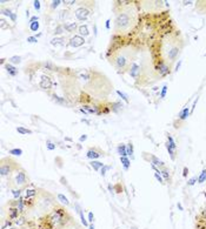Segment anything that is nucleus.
Instances as JSON below:
<instances>
[{
  "label": "nucleus",
  "instance_id": "1",
  "mask_svg": "<svg viewBox=\"0 0 206 229\" xmlns=\"http://www.w3.org/2000/svg\"><path fill=\"white\" fill-rule=\"evenodd\" d=\"M73 219L65 206L58 205L46 214L40 215L37 221L38 229H60Z\"/></svg>",
  "mask_w": 206,
  "mask_h": 229
},
{
  "label": "nucleus",
  "instance_id": "2",
  "mask_svg": "<svg viewBox=\"0 0 206 229\" xmlns=\"http://www.w3.org/2000/svg\"><path fill=\"white\" fill-rule=\"evenodd\" d=\"M134 25H136L134 12L130 9V6L120 8V11H118L115 13L114 32L117 34H125L127 32H130Z\"/></svg>",
  "mask_w": 206,
  "mask_h": 229
},
{
  "label": "nucleus",
  "instance_id": "3",
  "mask_svg": "<svg viewBox=\"0 0 206 229\" xmlns=\"http://www.w3.org/2000/svg\"><path fill=\"white\" fill-rule=\"evenodd\" d=\"M35 199H37V207L41 211V215L51 211L58 205V201H56V197L45 189H39Z\"/></svg>",
  "mask_w": 206,
  "mask_h": 229
},
{
  "label": "nucleus",
  "instance_id": "4",
  "mask_svg": "<svg viewBox=\"0 0 206 229\" xmlns=\"http://www.w3.org/2000/svg\"><path fill=\"white\" fill-rule=\"evenodd\" d=\"M9 187L13 189V188H17V189H25L27 186L31 185V181H30V177L27 175V172L25 170L24 168H20L19 170H17L16 173H13L9 177Z\"/></svg>",
  "mask_w": 206,
  "mask_h": 229
},
{
  "label": "nucleus",
  "instance_id": "5",
  "mask_svg": "<svg viewBox=\"0 0 206 229\" xmlns=\"http://www.w3.org/2000/svg\"><path fill=\"white\" fill-rule=\"evenodd\" d=\"M22 168L20 164L11 158H3L1 162H0V175L3 177H9L13 173Z\"/></svg>",
  "mask_w": 206,
  "mask_h": 229
},
{
  "label": "nucleus",
  "instance_id": "6",
  "mask_svg": "<svg viewBox=\"0 0 206 229\" xmlns=\"http://www.w3.org/2000/svg\"><path fill=\"white\" fill-rule=\"evenodd\" d=\"M110 62L119 72H125L126 69L130 68V65L133 62V60H131L130 57H127L124 53H114L113 57L111 58Z\"/></svg>",
  "mask_w": 206,
  "mask_h": 229
},
{
  "label": "nucleus",
  "instance_id": "7",
  "mask_svg": "<svg viewBox=\"0 0 206 229\" xmlns=\"http://www.w3.org/2000/svg\"><path fill=\"white\" fill-rule=\"evenodd\" d=\"M154 69L159 74V76H166L171 73V66L167 65L164 59H159L154 61Z\"/></svg>",
  "mask_w": 206,
  "mask_h": 229
},
{
  "label": "nucleus",
  "instance_id": "8",
  "mask_svg": "<svg viewBox=\"0 0 206 229\" xmlns=\"http://www.w3.org/2000/svg\"><path fill=\"white\" fill-rule=\"evenodd\" d=\"M74 15L79 21H86L88 19V17L91 15V9H89L86 5L80 6L74 11Z\"/></svg>",
  "mask_w": 206,
  "mask_h": 229
},
{
  "label": "nucleus",
  "instance_id": "9",
  "mask_svg": "<svg viewBox=\"0 0 206 229\" xmlns=\"http://www.w3.org/2000/svg\"><path fill=\"white\" fill-rule=\"evenodd\" d=\"M144 159L145 160H147L151 164H153V166H156V167H158L159 169H161L163 167H165V163H164V161H161L159 158H157L156 155H153V154H148V153H144Z\"/></svg>",
  "mask_w": 206,
  "mask_h": 229
},
{
  "label": "nucleus",
  "instance_id": "10",
  "mask_svg": "<svg viewBox=\"0 0 206 229\" xmlns=\"http://www.w3.org/2000/svg\"><path fill=\"white\" fill-rule=\"evenodd\" d=\"M104 155H105V153L102 152L101 149L97 148V147H91L86 153V156L88 159H91V160H97V159L104 156Z\"/></svg>",
  "mask_w": 206,
  "mask_h": 229
},
{
  "label": "nucleus",
  "instance_id": "11",
  "mask_svg": "<svg viewBox=\"0 0 206 229\" xmlns=\"http://www.w3.org/2000/svg\"><path fill=\"white\" fill-rule=\"evenodd\" d=\"M140 73H141V66L138 65L136 61H133L130 65V68H128V74H130L134 80H138L140 76Z\"/></svg>",
  "mask_w": 206,
  "mask_h": 229
},
{
  "label": "nucleus",
  "instance_id": "12",
  "mask_svg": "<svg viewBox=\"0 0 206 229\" xmlns=\"http://www.w3.org/2000/svg\"><path fill=\"white\" fill-rule=\"evenodd\" d=\"M38 192H39V188H37L33 183H31L30 186H27L24 189V197L25 199H31V197H37Z\"/></svg>",
  "mask_w": 206,
  "mask_h": 229
},
{
  "label": "nucleus",
  "instance_id": "13",
  "mask_svg": "<svg viewBox=\"0 0 206 229\" xmlns=\"http://www.w3.org/2000/svg\"><path fill=\"white\" fill-rule=\"evenodd\" d=\"M21 215V213L19 211V209L17 208V207H11V206H8V209H7V220H11L12 222H16L18 219H19V216Z\"/></svg>",
  "mask_w": 206,
  "mask_h": 229
},
{
  "label": "nucleus",
  "instance_id": "14",
  "mask_svg": "<svg viewBox=\"0 0 206 229\" xmlns=\"http://www.w3.org/2000/svg\"><path fill=\"white\" fill-rule=\"evenodd\" d=\"M84 44H85V39H84L83 36H80L79 34L71 36L70 40H68V42H67V45L71 46V47H80V46H83Z\"/></svg>",
  "mask_w": 206,
  "mask_h": 229
},
{
  "label": "nucleus",
  "instance_id": "15",
  "mask_svg": "<svg viewBox=\"0 0 206 229\" xmlns=\"http://www.w3.org/2000/svg\"><path fill=\"white\" fill-rule=\"evenodd\" d=\"M39 86L41 90H49L51 87H52V80H51V78L48 75H43L41 79H40V82H39Z\"/></svg>",
  "mask_w": 206,
  "mask_h": 229
},
{
  "label": "nucleus",
  "instance_id": "16",
  "mask_svg": "<svg viewBox=\"0 0 206 229\" xmlns=\"http://www.w3.org/2000/svg\"><path fill=\"white\" fill-rule=\"evenodd\" d=\"M62 26H64V28H65V32H67V33H70V34H73L74 32H78V28H79V26H78V24L77 22H64L62 24Z\"/></svg>",
  "mask_w": 206,
  "mask_h": 229
},
{
  "label": "nucleus",
  "instance_id": "17",
  "mask_svg": "<svg viewBox=\"0 0 206 229\" xmlns=\"http://www.w3.org/2000/svg\"><path fill=\"white\" fill-rule=\"evenodd\" d=\"M60 229H84V228H83V226H81L78 221H77V220L73 218L68 223H66L65 226L61 227Z\"/></svg>",
  "mask_w": 206,
  "mask_h": 229
},
{
  "label": "nucleus",
  "instance_id": "18",
  "mask_svg": "<svg viewBox=\"0 0 206 229\" xmlns=\"http://www.w3.org/2000/svg\"><path fill=\"white\" fill-rule=\"evenodd\" d=\"M190 113H191V109H190L188 106H186L184 109H182V110H180V113L178 114V121L179 122H184L185 120H187Z\"/></svg>",
  "mask_w": 206,
  "mask_h": 229
},
{
  "label": "nucleus",
  "instance_id": "19",
  "mask_svg": "<svg viewBox=\"0 0 206 229\" xmlns=\"http://www.w3.org/2000/svg\"><path fill=\"white\" fill-rule=\"evenodd\" d=\"M49 96H52V100L54 101L56 104L58 105H61V106H70V104L67 102V100L65 98H60L58 96L56 93H49Z\"/></svg>",
  "mask_w": 206,
  "mask_h": 229
},
{
  "label": "nucleus",
  "instance_id": "20",
  "mask_svg": "<svg viewBox=\"0 0 206 229\" xmlns=\"http://www.w3.org/2000/svg\"><path fill=\"white\" fill-rule=\"evenodd\" d=\"M5 68H6V72L8 73V75H11V76H16L18 74V68L9 62L5 65Z\"/></svg>",
  "mask_w": 206,
  "mask_h": 229
},
{
  "label": "nucleus",
  "instance_id": "21",
  "mask_svg": "<svg viewBox=\"0 0 206 229\" xmlns=\"http://www.w3.org/2000/svg\"><path fill=\"white\" fill-rule=\"evenodd\" d=\"M1 13H3L4 15L8 17L13 22H16V20H17V14L13 13V12H12L9 8H4V7H3V8H1Z\"/></svg>",
  "mask_w": 206,
  "mask_h": 229
},
{
  "label": "nucleus",
  "instance_id": "22",
  "mask_svg": "<svg viewBox=\"0 0 206 229\" xmlns=\"http://www.w3.org/2000/svg\"><path fill=\"white\" fill-rule=\"evenodd\" d=\"M78 34L80 35V36H87V35H89V32H88V27H87V25L85 24V25H80L79 26V28H78Z\"/></svg>",
  "mask_w": 206,
  "mask_h": 229
},
{
  "label": "nucleus",
  "instance_id": "23",
  "mask_svg": "<svg viewBox=\"0 0 206 229\" xmlns=\"http://www.w3.org/2000/svg\"><path fill=\"white\" fill-rule=\"evenodd\" d=\"M68 13H70V11H68V9H62V11H60L59 13H58V18H59V20H60V21H65L66 19H68V18L71 17Z\"/></svg>",
  "mask_w": 206,
  "mask_h": 229
},
{
  "label": "nucleus",
  "instance_id": "24",
  "mask_svg": "<svg viewBox=\"0 0 206 229\" xmlns=\"http://www.w3.org/2000/svg\"><path fill=\"white\" fill-rule=\"evenodd\" d=\"M89 164H91V167L94 169V170H100L102 167L105 166L102 162H100V161H97V160H92L91 162H89Z\"/></svg>",
  "mask_w": 206,
  "mask_h": 229
},
{
  "label": "nucleus",
  "instance_id": "25",
  "mask_svg": "<svg viewBox=\"0 0 206 229\" xmlns=\"http://www.w3.org/2000/svg\"><path fill=\"white\" fill-rule=\"evenodd\" d=\"M117 152H118V154H119L120 156H127V149H126V145H124V143H120V145H118V147H117Z\"/></svg>",
  "mask_w": 206,
  "mask_h": 229
},
{
  "label": "nucleus",
  "instance_id": "26",
  "mask_svg": "<svg viewBox=\"0 0 206 229\" xmlns=\"http://www.w3.org/2000/svg\"><path fill=\"white\" fill-rule=\"evenodd\" d=\"M120 162L123 163V167H124L125 170H127L131 166V161L127 156H120Z\"/></svg>",
  "mask_w": 206,
  "mask_h": 229
},
{
  "label": "nucleus",
  "instance_id": "27",
  "mask_svg": "<svg viewBox=\"0 0 206 229\" xmlns=\"http://www.w3.org/2000/svg\"><path fill=\"white\" fill-rule=\"evenodd\" d=\"M165 147H166L167 152H169V154H170V158H171V160H172V161H174V160H176V156H177V150H176V149H173L172 147H170L169 145H166V143H165Z\"/></svg>",
  "mask_w": 206,
  "mask_h": 229
},
{
  "label": "nucleus",
  "instance_id": "28",
  "mask_svg": "<svg viewBox=\"0 0 206 229\" xmlns=\"http://www.w3.org/2000/svg\"><path fill=\"white\" fill-rule=\"evenodd\" d=\"M24 192V189H17V188H13V189H11V193H12V195H13V199L14 200H18V199H20L21 197V193Z\"/></svg>",
  "mask_w": 206,
  "mask_h": 229
},
{
  "label": "nucleus",
  "instance_id": "29",
  "mask_svg": "<svg viewBox=\"0 0 206 229\" xmlns=\"http://www.w3.org/2000/svg\"><path fill=\"white\" fill-rule=\"evenodd\" d=\"M111 108H112V112L118 113L120 109H123V104L121 102H112L111 104Z\"/></svg>",
  "mask_w": 206,
  "mask_h": 229
},
{
  "label": "nucleus",
  "instance_id": "30",
  "mask_svg": "<svg viewBox=\"0 0 206 229\" xmlns=\"http://www.w3.org/2000/svg\"><path fill=\"white\" fill-rule=\"evenodd\" d=\"M160 174L164 176V180L170 181V170H169V168H166V166L160 169Z\"/></svg>",
  "mask_w": 206,
  "mask_h": 229
},
{
  "label": "nucleus",
  "instance_id": "31",
  "mask_svg": "<svg viewBox=\"0 0 206 229\" xmlns=\"http://www.w3.org/2000/svg\"><path fill=\"white\" fill-rule=\"evenodd\" d=\"M57 197H58V201H60L64 206H70V201H68V199H67L65 195H62V194H58V195H57Z\"/></svg>",
  "mask_w": 206,
  "mask_h": 229
},
{
  "label": "nucleus",
  "instance_id": "32",
  "mask_svg": "<svg viewBox=\"0 0 206 229\" xmlns=\"http://www.w3.org/2000/svg\"><path fill=\"white\" fill-rule=\"evenodd\" d=\"M8 62L9 63H12V65H18V63H20L21 62V57H19V55H14V57H11L9 59H8Z\"/></svg>",
  "mask_w": 206,
  "mask_h": 229
},
{
  "label": "nucleus",
  "instance_id": "33",
  "mask_svg": "<svg viewBox=\"0 0 206 229\" xmlns=\"http://www.w3.org/2000/svg\"><path fill=\"white\" fill-rule=\"evenodd\" d=\"M126 149H127V156H133L134 154V147L132 142H128L126 145Z\"/></svg>",
  "mask_w": 206,
  "mask_h": 229
},
{
  "label": "nucleus",
  "instance_id": "34",
  "mask_svg": "<svg viewBox=\"0 0 206 229\" xmlns=\"http://www.w3.org/2000/svg\"><path fill=\"white\" fill-rule=\"evenodd\" d=\"M17 132L20 133V134H22V135H25V134H32V131H31V129L25 128V127H21V126L17 127Z\"/></svg>",
  "mask_w": 206,
  "mask_h": 229
},
{
  "label": "nucleus",
  "instance_id": "35",
  "mask_svg": "<svg viewBox=\"0 0 206 229\" xmlns=\"http://www.w3.org/2000/svg\"><path fill=\"white\" fill-rule=\"evenodd\" d=\"M64 32H65V28H64L62 24H60V25H57V27L54 28V35H61Z\"/></svg>",
  "mask_w": 206,
  "mask_h": 229
},
{
  "label": "nucleus",
  "instance_id": "36",
  "mask_svg": "<svg viewBox=\"0 0 206 229\" xmlns=\"http://www.w3.org/2000/svg\"><path fill=\"white\" fill-rule=\"evenodd\" d=\"M206 181V169H203L200 175L198 176V183H204Z\"/></svg>",
  "mask_w": 206,
  "mask_h": 229
},
{
  "label": "nucleus",
  "instance_id": "37",
  "mask_svg": "<svg viewBox=\"0 0 206 229\" xmlns=\"http://www.w3.org/2000/svg\"><path fill=\"white\" fill-rule=\"evenodd\" d=\"M117 94H118V95H119V96L125 101L126 104H130V99H128V95H127V94H125V93L121 92V91H117Z\"/></svg>",
  "mask_w": 206,
  "mask_h": 229
},
{
  "label": "nucleus",
  "instance_id": "38",
  "mask_svg": "<svg viewBox=\"0 0 206 229\" xmlns=\"http://www.w3.org/2000/svg\"><path fill=\"white\" fill-rule=\"evenodd\" d=\"M30 30L32 32H37L39 30V22L38 21H33V22H30Z\"/></svg>",
  "mask_w": 206,
  "mask_h": 229
},
{
  "label": "nucleus",
  "instance_id": "39",
  "mask_svg": "<svg viewBox=\"0 0 206 229\" xmlns=\"http://www.w3.org/2000/svg\"><path fill=\"white\" fill-rule=\"evenodd\" d=\"M43 65H44V67H45L46 69H48V71H54V69H56V66H54L51 61H46V62L43 63Z\"/></svg>",
  "mask_w": 206,
  "mask_h": 229
},
{
  "label": "nucleus",
  "instance_id": "40",
  "mask_svg": "<svg viewBox=\"0 0 206 229\" xmlns=\"http://www.w3.org/2000/svg\"><path fill=\"white\" fill-rule=\"evenodd\" d=\"M8 153H9V154H12V155L20 156V155L22 154V150H21L20 148H14V149H9V150H8Z\"/></svg>",
  "mask_w": 206,
  "mask_h": 229
},
{
  "label": "nucleus",
  "instance_id": "41",
  "mask_svg": "<svg viewBox=\"0 0 206 229\" xmlns=\"http://www.w3.org/2000/svg\"><path fill=\"white\" fill-rule=\"evenodd\" d=\"M111 168H112V166H104V167H102V168L100 169V175H101L102 177H104V176L106 175V172L110 170Z\"/></svg>",
  "mask_w": 206,
  "mask_h": 229
},
{
  "label": "nucleus",
  "instance_id": "42",
  "mask_svg": "<svg viewBox=\"0 0 206 229\" xmlns=\"http://www.w3.org/2000/svg\"><path fill=\"white\" fill-rule=\"evenodd\" d=\"M198 181V176H193V177H191V179L187 181V186H194L196 185V182Z\"/></svg>",
  "mask_w": 206,
  "mask_h": 229
},
{
  "label": "nucleus",
  "instance_id": "43",
  "mask_svg": "<svg viewBox=\"0 0 206 229\" xmlns=\"http://www.w3.org/2000/svg\"><path fill=\"white\" fill-rule=\"evenodd\" d=\"M60 4H62V1H60V0H56V1H52V3H51V9H56Z\"/></svg>",
  "mask_w": 206,
  "mask_h": 229
},
{
  "label": "nucleus",
  "instance_id": "44",
  "mask_svg": "<svg viewBox=\"0 0 206 229\" xmlns=\"http://www.w3.org/2000/svg\"><path fill=\"white\" fill-rule=\"evenodd\" d=\"M154 177L161 183V185H164L165 182H164V179H163V176H161V174H159V173H154Z\"/></svg>",
  "mask_w": 206,
  "mask_h": 229
},
{
  "label": "nucleus",
  "instance_id": "45",
  "mask_svg": "<svg viewBox=\"0 0 206 229\" xmlns=\"http://www.w3.org/2000/svg\"><path fill=\"white\" fill-rule=\"evenodd\" d=\"M62 41H64L62 38H61V39H52L51 44H52V45H62V44H64Z\"/></svg>",
  "mask_w": 206,
  "mask_h": 229
},
{
  "label": "nucleus",
  "instance_id": "46",
  "mask_svg": "<svg viewBox=\"0 0 206 229\" xmlns=\"http://www.w3.org/2000/svg\"><path fill=\"white\" fill-rule=\"evenodd\" d=\"M166 92H167V86L165 85V86H163L161 92H160V98H161V99H164V98L166 96Z\"/></svg>",
  "mask_w": 206,
  "mask_h": 229
},
{
  "label": "nucleus",
  "instance_id": "47",
  "mask_svg": "<svg viewBox=\"0 0 206 229\" xmlns=\"http://www.w3.org/2000/svg\"><path fill=\"white\" fill-rule=\"evenodd\" d=\"M87 221H88V223H93V222H94V215H93V213H92V211H89V213H88Z\"/></svg>",
  "mask_w": 206,
  "mask_h": 229
},
{
  "label": "nucleus",
  "instance_id": "48",
  "mask_svg": "<svg viewBox=\"0 0 206 229\" xmlns=\"http://www.w3.org/2000/svg\"><path fill=\"white\" fill-rule=\"evenodd\" d=\"M33 6H34V8L38 12H39L40 11V1H39V0H34V1H33Z\"/></svg>",
  "mask_w": 206,
  "mask_h": 229
},
{
  "label": "nucleus",
  "instance_id": "49",
  "mask_svg": "<svg viewBox=\"0 0 206 229\" xmlns=\"http://www.w3.org/2000/svg\"><path fill=\"white\" fill-rule=\"evenodd\" d=\"M27 41L31 42V44L37 42V41H38V40H37V36H28V38H27Z\"/></svg>",
  "mask_w": 206,
  "mask_h": 229
},
{
  "label": "nucleus",
  "instance_id": "50",
  "mask_svg": "<svg viewBox=\"0 0 206 229\" xmlns=\"http://www.w3.org/2000/svg\"><path fill=\"white\" fill-rule=\"evenodd\" d=\"M47 149H49V150H53V149H56V145H54V143H52V142H48V143H47Z\"/></svg>",
  "mask_w": 206,
  "mask_h": 229
},
{
  "label": "nucleus",
  "instance_id": "51",
  "mask_svg": "<svg viewBox=\"0 0 206 229\" xmlns=\"http://www.w3.org/2000/svg\"><path fill=\"white\" fill-rule=\"evenodd\" d=\"M121 190H123V187L120 188V185H117V186H115L114 192H117V193H121Z\"/></svg>",
  "mask_w": 206,
  "mask_h": 229
},
{
  "label": "nucleus",
  "instance_id": "52",
  "mask_svg": "<svg viewBox=\"0 0 206 229\" xmlns=\"http://www.w3.org/2000/svg\"><path fill=\"white\" fill-rule=\"evenodd\" d=\"M62 4L65 6H72V5L75 4V1H62Z\"/></svg>",
  "mask_w": 206,
  "mask_h": 229
},
{
  "label": "nucleus",
  "instance_id": "53",
  "mask_svg": "<svg viewBox=\"0 0 206 229\" xmlns=\"http://www.w3.org/2000/svg\"><path fill=\"white\" fill-rule=\"evenodd\" d=\"M38 20H39V18H38L37 15H33V17L28 20V24H30V22H33V21H38Z\"/></svg>",
  "mask_w": 206,
  "mask_h": 229
},
{
  "label": "nucleus",
  "instance_id": "54",
  "mask_svg": "<svg viewBox=\"0 0 206 229\" xmlns=\"http://www.w3.org/2000/svg\"><path fill=\"white\" fill-rule=\"evenodd\" d=\"M182 62H183L182 60H179V61H178V63L176 65V68H174V71H176V72H177V71H178V69L180 68V66H182Z\"/></svg>",
  "mask_w": 206,
  "mask_h": 229
},
{
  "label": "nucleus",
  "instance_id": "55",
  "mask_svg": "<svg viewBox=\"0 0 206 229\" xmlns=\"http://www.w3.org/2000/svg\"><path fill=\"white\" fill-rule=\"evenodd\" d=\"M187 174H188V168H187V167H184V170H183V176H184V177H186V176H187Z\"/></svg>",
  "mask_w": 206,
  "mask_h": 229
},
{
  "label": "nucleus",
  "instance_id": "56",
  "mask_svg": "<svg viewBox=\"0 0 206 229\" xmlns=\"http://www.w3.org/2000/svg\"><path fill=\"white\" fill-rule=\"evenodd\" d=\"M86 140H87V135H85V134H84V135H81V136H80L79 141H80V142H83V141H86Z\"/></svg>",
  "mask_w": 206,
  "mask_h": 229
},
{
  "label": "nucleus",
  "instance_id": "57",
  "mask_svg": "<svg viewBox=\"0 0 206 229\" xmlns=\"http://www.w3.org/2000/svg\"><path fill=\"white\" fill-rule=\"evenodd\" d=\"M110 22H111V20H110V19H107V20H106V24H105V26H106V28H107V30H110Z\"/></svg>",
  "mask_w": 206,
  "mask_h": 229
},
{
  "label": "nucleus",
  "instance_id": "58",
  "mask_svg": "<svg viewBox=\"0 0 206 229\" xmlns=\"http://www.w3.org/2000/svg\"><path fill=\"white\" fill-rule=\"evenodd\" d=\"M177 207L180 209V210H184V208H183V206L182 205H180V203H178V205H177Z\"/></svg>",
  "mask_w": 206,
  "mask_h": 229
},
{
  "label": "nucleus",
  "instance_id": "59",
  "mask_svg": "<svg viewBox=\"0 0 206 229\" xmlns=\"http://www.w3.org/2000/svg\"><path fill=\"white\" fill-rule=\"evenodd\" d=\"M8 229H20L19 227H17V226H13V227H11V228H8Z\"/></svg>",
  "mask_w": 206,
  "mask_h": 229
},
{
  "label": "nucleus",
  "instance_id": "60",
  "mask_svg": "<svg viewBox=\"0 0 206 229\" xmlns=\"http://www.w3.org/2000/svg\"><path fill=\"white\" fill-rule=\"evenodd\" d=\"M88 229H94V226H93V224L91 223V224H89V226H88Z\"/></svg>",
  "mask_w": 206,
  "mask_h": 229
},
{
  "label": "nucleus",
  "instance_id": "61",
  "mask_svg": "<svg viewBox=\"0 0 206 229\" xmlns=\"http://www.w3.org/2000/svg\"><path fill=\"white\" fill-rule=\"evenodd\" d=\"M131 229H138V228H136V227H132V228H131Z\"/></svg>",
  "mask_w": 206,
  "mask_h": 229
},
{
  "label": "nucleus",
  "instance_id": "62",
  "mask_svg": "<svg viewBox=\"0 0 206 229\" xmlns=\"http://www.w3.org/2000/svg\"><path fill=\"white\" fill-rule=\"evenodd\" d=\"M205 169H206V168H205Z\"/></svg>",
  "mask_w": 206,
  "mask_h": 229
}]
</instances>
